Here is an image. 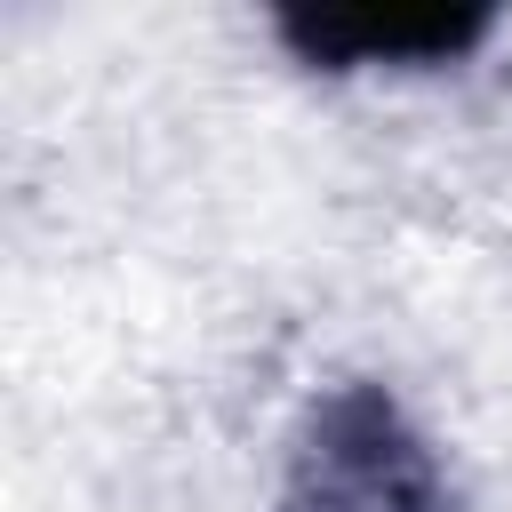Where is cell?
I'll list each match as a JSON object with an SVG mask.
<instances>
[{
	"label": "cell",
	"instance_id": "cell-2",
	"mask_svg": "<svg viewBox=\"0 0 512 512\" xmlns=\"http://www.w3.org/2000/svg\"><path fill=\"white\" fill-rule=\"evenodd\" d=\"M272 32L312 72H440L464 64L496 8H360V0H288L272 8Z\"/></svg>",
	"mask_w": 512,
	"mask_h": 512
},
{
	"label": "cell",
	"instance_id": "cell-1",
	"mask_svg": "<svg viewBox=\"0 0 512 512\" xmlns=\"http://www.w3.org/2000/svg\"><path fill=\"white\" fill-rule=\"evenodd\" d=\"M272 512H456V488L384 384H336L304 408Z\"/></svg>",
	"mask_w": 512,
	"mask_h": 512
}]
</instances>
